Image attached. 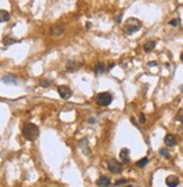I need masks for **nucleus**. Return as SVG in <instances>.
Returning <instances> with one entry per match:
<instances>
[{
  "label": "nucleus",
  "instance_id": "obj_27",
  "mask_svg": "<svg viewBox=\"0 0 183 187\" xmlns=\"http://www.w3.org/2000/svg\"><path fill=\"white\" fill-rule=\"evenodd\" d=\"M86 27H88V28L91 27V23H86Z\"/></svg>",
  "mask_w": 183,
  "mask_h": 187
},
{
  "label": "nucleus",
  "instance_id": "obj_24",
  "mask_svg": "<svg viewBox=\"0 0 183 187\" xmlns=\"http://www.w3.org/2000/svg\"><path fill=\"white\" fill-rule=\"evenodd\" d=\"M145 122H146L145 115H144V114H141V115H139V123H142V124H143V123H145Z\"/></svg>",
  "mask_w": 183,
  "mask_h": 187
},
{
  "label": "nucleus",
  "instance_id": "obj_25",
  "mask_svg": "<svg viewBox=\"0 0 183 187\" xmlns=\"http://www.w3.org/2000/svg\"><path fill=\"white\" fill-rule=\"evenodd\" d=\"M157 66V62L156 61H153V62H148V67H155Z\"/></svg>",
  "mask_w": 183,
  "mask_h": 187
},
{
  "label": "nucleus",
  "instance_id": "obj_22",
  "mask_svg": "<svg viewBox=\"0 0 183 187\" xmlns=\"http://www.w3.org/2000/svg\"><path fill=\"white\" fill-rule=\"evenodd\" d=\"M179 19H172V21H169V24L171 25V26H173V27H176L178 25H179Z\"/></svg>",
  "mask_w": 183,
  "mask_h": 187
},
{
  "label": "nucleus",
  "instance_id": "obj_20",
  "mask_svg": "<svg viewBox=\"0 0 183 187\" xmlns=\"http://www.w3.org/2000/svg\"><path fill=\"white\" fill-rule=\"evenodd\" d=\"M52 83V81L49 79H46V78H44V79H42L41 81H39V86L44 87V88H46V87H49V85Z\"/></svg>",
  "mask_w": 183,
  "mask_h": 187
},
{
  "label": "nucleus",
  "instance_id": "obj_14",
  "mask_svg": "<svg viewBox=\"0 0 183 187\" xmlns=\"http://www.w3.org/2000/svg\"><path fill=\"white\" fill-rule=\"evenodd\" d=\"M164 143H165L167 147H174L176 144V140L174 138V135L172 134H167L164 139Z\"/></svg>",
  "mask_w": 183,
  "mask_h": 187
},
{
  "label": "nucleus",
  "instance_id": "obj_6",
  "mask_svg": "<svg viewBox=\"0 0 183 187\" xmlns=\"http://www.w3.org/2000/svg\"><path fill=\"white\" fill-rule=\"evenodd\" d=\"M57 93H59L60 97L63 98V99H69L72 96V90L66 85H61V86L57 87Z\"/></svg>",
  "mask_w": 183,
  "mask_h": 187
},
{
  "label": "nucleus",
  "instance_id": "obj_29",
  "mask_svg": "<svg viewBox=\"0 0 183 187\" xmlns=\"http://www.w3.org/2000/svg\"><path fill=\"white\" fill-rule=\"evenodd\" d=\"M180 58H181V61H182V62H183V52L181 53V55H180Z\"/></svg>",
  "mask_w": 183,
  "mask_h": 187
},
{
  "label": "nucleus",
  "instance_id": "obj_21",
  "mask_svg": "<svg viewBox=\"0 0 183 187\" xmlns=\"http://www.w3.org/2000/svg\"><path fill=\"white\" fill-rule=\"evenodd\" d=\"M159 155L162 157H164L165 159H170V152L167 151V149H165V148H163V149L159 150Z\"/></svg>",
  "mask_w": 183,
  "mask_h": 187
},
{
  "label": "nucleus",
  "instance_id": "obj_16",
  "mask_svg": "<svg viewBox=\"0 0 183 187\" xmlns=\"http://www.w3.org/2000/svg\"><path fill=\"white\" fill-rule=\"evenodd\" d=\"M10 19V14L9 11L5 9H0V23H6Z\"/></svg>",
  "mask_w": 183,
  "mask_h": 187
},
{
  "label": "nucleus",
  "instance_id": "obj_30",
  "mask_svg": "<svg viewBox=\"0 0 183 187\" xmlns=\"http://www.w3.org/2000/svg\"><path fill=\"white\" fill-rule=\"evenodd\" d=\"M126 187H134V186H131V185H129V186H126Z\"/></svg>",
  "mask_w": 183,
  "mask_h": 187
},
{
  "label": "nucleus",
  "instance_id": "obj_1",
  "mask_svg": "<svg viewBox=\"0 0 183 187\" xmlns=\"http://www.w3.org/2000/svg\"><path fill=\"white\" fill-rule=\"evenodd\" d=\"M21 133H23V136L27 141H35L38 138V135H39V128L34 123H26L23 126Z\"/></svg>",
  "mask_w": 183,
  "mask_h": 187
},
{
  "label": "nucleus",
  "instance_id": "obj_11",
  "mask_svg": "<svg viewBox=\"0 0 183 187\" xmlns=\"http://www.w3.org/2000/svg\"><path fill=\"white\" fill-rule=\"evenodd\" d=\"M111 180L108 176H100L97 180L98 187H108L110 185Z\"/></svg>",
  "mask_w": 183,
  "mask_h": 187
},
{
  "label": "nucleus",
  "instance_id": "obj_10",
  "mask_svg": "<svg viewBox=\"0 0 183 187\" xmlns=\"http://www.w3.org/2000/svg\"><path fill=\"white\" fill-rule=\"evenodd\" d=\"M119 157H120V160L123 163H128L130 161V158H129V150H128L127 148H123V149L120 150Z\"/></svg>",
  "mask_w": 183,
  "mask_h": 187
},
{
  "label": "nucleus",
  "instance_id": "obj_9",
  "mask_svg": "<svg viewBox=\"0 0 183 187\" xmlns=\"http://www.w3.org/2000/svg\"><path fill=\"white\" fill-rule=\"evenodd\" d=\"M165 184L167 187H178L180 184V179L175 175H170L169 177H166Z\"/></svg>",
  "mask_w": 183,
  "mask_h": 187
},
{
  "label": "nucleus",
  "instance_id": "obj_26",
  "mask_svg": "<svg viewBox=\"0 0 183 187\" xmlns=\"http://www.w3.org/2000/svg\"><path fill=\"white\" fill-rule=\"evenodd\" d=\"M115 67V63H112V62H110L109 63V66H108V70H111L112 68Z\"/></svg>",
  "mask_w": 183,
  "mask_h": 187
},
{
  "label": "nucleus",
  "instance_id": "obj_3",
  "mask_svg": "<svg viewBox=\"0 0 183 187\" xmlns=\"http://www.w3.org/2000/svg\"><path fill=\"white\" fill-rule=\"evenodd\" d=\"M114 96L112 94H110L109 91H104V93H99L94 97V101L99 106H109L112 103Z\"/></svg>",
  "mask_w": 183,
  "mask_h": 187
},
{
  "label": "nucleus",
  "instance_id": "obj_23",
  "mask_svg": "<svg viewBox=\"0 0 183 187\" xmlns=\"http://www.w3.org/2000/svg\"><path fill=\"white\" fill-rule=\"evenodd\" d=\"M127 183V179H119L116 181V184H115V186H120V185H123V184H126Z\"/></svg>",
  "mask_w": 183,
  "mask_h": 187
},
{
  "label": "nucleus",
  "instance_id": "obj_7",
  "mask_svg": "<svg viewBox=\"0 0 183 187\" xmlns=\"http://www.w3.org/2000/svg\"><path fill=\"white\" fill-rule=\"evenodd\" d=\"M79 147L81 151L83 152V155L86 156H89L91 153V150L89 148V141H88V138H82L81 140L79 141Z\"/></svg>",
  "mask_w": 183,
  "mask_h": 187
},
{
  "label": "nucleus",
  "instance_id": "obj_15",
  "mask_svg": "<svg viewBox=\"0 0 183 187\" xmlns=\"http://www.w3.org/2000/svg\"><path fill=\"white\" fill-rule=\"evenodd\" d=\"M104 70H106V64H104V62H101V61H99V62L96 64V67H94V73L96 74H101V73L104 72Z\"/></svg>",
  "mask_w": 183,
  "mask_h": 187
},
{
  "label": "nucleus",
  "instance_id": "obj_4",
  "mask_svg": "<svg viewBox=\"0 0 183 187\" xmlns=\"http://www.w3.org/2000/svg\"><path fill=\"white\" fill-rule=\"evenodd\" d=\"M66 31L65 25L62 23H56L49 28V34L52 35L53 37H61L62 35H64Z\"/></svg>",
  "mask_w": 183,
  "mask_h": 187
},
{
  "label": "nucleus",
  "instance_id": "obj_17",
  "mask_svg": "<svg viewBox=\"0 0 183 187\" xmlns=\"http://www.w3.org/2000/svg\"><path fill=\"white\" fill-rule=\"evenodd\" d=\"M18 40H15V38L10 37V36H6V37H4V40H2V43H4L5 46H9V45L11 44H15V43H17Z\"/></svg>",
  "mask_w": 183,
  "mask_h": 187
},
{
  "label": "nucleus",
  "instance_id": "obj_8",
  "mask_svg": "<svg viewBox=\"0 0 183 187\" xmlns=\"http://www.w3.org/2000/svg\"><path fill=\"white\" fill-rule=\"evenodd\" d=\"M80 67H81V63L80 62H78L75 60H70V61H68V63H66L65 69H66V71H69V72H74V71L80 69Z\"/></svg>",
  "mask_w": 183,
  "mask_h": 187
},
{
  "label": "nucleus",
  "instance_id": "obj_19",
  "mask_svg": "<svg viewBox=\"0 0 183 187\" xmlns=\"http://www.w3.org/2000/svg\"><path fill=\"white\" fill-rule=\"evenodd\" d=\"M175 120L183 123V108H180L179 111H178V113L175 115Z\"/></svg>",
  "mask_w": 183,
  "mask_h": 187
},
{
  "label": "nucleus",
  "instance_id": "obj_28",
  "mask_svg": "<svg viewBox=\"0 0 183 187\" xmlns=\"http://www.w3.org/2000/svg\"><path fill=\"white\" fill-rule=\"evenodd\" d=\"M90 123H94V122H96V121H94V118H90Z\"/></svg>",
  "mask_w": 183,
  "mask_h": 187
},
{
  "label": "nucleus",
  "instance_id": "obj_13",
  "mask_svg": "<svg viewBox=\"0 0 183 187\" xmlns=\"http://www.w3.org/2000/svg\"><path fill=\"white\" fill-rule=\"evenodd\" d=\"M155 46H156V42L153 41V40H149V41H147L145 44L143 45V49H144V51L146 53H149L155 49Z\"/></svg>",
  "mask_w": 183,
  "mask_h": 187
},
{
  "label": "nucleus",
  "instance_id": "obj_5",
  "mask_svg": "<svg viewBox=\"0 0 183 187\" xmlns=\"http://www.w3.org/2000/svg\"><path fill=\"white\" fill-rule=\"evenodd\" d=\"M107 167H108V170L111 174H120L123 171V165L117 159H114V158L108 160Z\"/></svg>",
  "mask_w": 183,
  "mask_h": 187
},
{
  "label": "nucleus",
  "instance_id": "obj_12",
  "mask_svg": "<svg viewBox=\"0 0 183 187\" xmlns=\"http://www.w3.org/2000/svg\"><path fill=\"white\" fill-rule=\"evenodd\" d=\"M1 81L6 85H17L18 81L16 79V77L14 74H7V76H5L1 78Z\"/></svg>",
  "mask_w": 183,
  "mask_h": 187
},
{
  "label": "nucleus",
  "instance_id": "obj_2",
  "mask_svg": "<svg viewBox=\"0 0 183 187\" xmlns=\"http://www.w3.org/2000/svg\"><path fill=\"white\" fill-rule=\"evenodd\" d=\"M143 26V23L139 19L137 18H128L127 21H125L124 24V31L126 34L128 35H131V34H135L142 28Z\"/></svg>",
  "mask_w": 183,
  "mask_h": 187
},
{
  "label": "nucleus",
  "instance_id": "obj_18",
  "mask_svg": "<svg viewBox=\"0 0 183 187\" xmlns=\"http://www.w3.org/2000/svg\"><path fill=\"white\" fill-rule=\"evenodd\" d=\"M147 163H148V158H147V157H144V158H142V159L138 160V161L136 162V166L138 167V168H144Z\"/></svg>",
  "mask_w": 183,
  "mask_h": 187
}]
</instances>
